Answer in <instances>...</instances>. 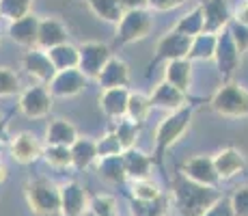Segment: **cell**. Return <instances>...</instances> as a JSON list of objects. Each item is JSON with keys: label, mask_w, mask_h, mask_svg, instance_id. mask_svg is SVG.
Instances as JSON below:
<instances>
[{"label": "cell", "mask_w": 248, "mask_h": 216, "mask_svg": "<svg viewBox=\"0 0 248 216\" xmlns=\"http://www.w3.org/2000/svg\"><path fill=\"white\" fill-rule=\"evenodd\" d=\"M220 197L222 193H218V188L197 184L184 173H177L173 180V201L181 216H203Z\"/></svg>", "instance_id": "1"}, {"label": "cell", "mask_w": 248, "mask_h": 216, "mask_svg": "<svg viewBox=\"0 0 248 216\" xmlns=\"http://www.w3.org/2000/svg\"><path fill=\"white\" fill-rule=\"evenodd\" d=\"M192 113H194L192 106H184V108L175 110V113H170L164 121H160L158 130H155V151H154V158L158 165H162L164 153L169 151L186 134V130L190 128Z\"/></svg>", "instance_id": "2"}, {"label": "cell", "mask_w": 248, "mask_h": 216, "mask_svg": "<svg viewBox=\"0 0 248 216\" xmlns=\"http://www.w3.org/2000/svg\"><path fill=\"white\" fill-rule=\"evenodd\" d=\"M209 106L216 115L227 119L248 117V91L235 83H227L214 93Z\"/></svg>", "instance_id": "3"}, {"label": "cell", "mask_w": 248, "mask_h": 216, "mask_svg": "<svg viewBox=\"0 0 248 216\" xmlns=\"http://www.w3.org/2000/svg\"><path fill=\"white\" fill-rule=\"evenodd\" d=\"M26 199L37 216H54L61 212V188L47 180H32L26 184Z\"/></svg>", "instance_id": "4"}, {"label": "cell", "mask_w": 248, "mask_h": 216, "mask_svg": "<svg viewBox=\"0 0 248 216\" xmlns=\"http://www.w3.org/2000/svg\"><path fill=\"white\" fill-rule=\"evenodd\" d=\"M154 28V20L145 9H132L125 11L121 17V22L117 24V37H114V46H127L145 39Z\"/></svg>", "instance_id": "5"}, {"label": "cell", "mask_w": 248, "mask_h": 216, "mask_svg": "<svg viewBox=\"0 0 248 216\" xmlns=\"http://www.w3.org/2000/svg\"><path fill=\"white\" fill-rule=\"evenodd\" d=\"M112 59L110 48L104 46V43L97 41H89L84 46H80V67L78 69L82 71L87 78H95L102 74V69L106 67V63Z\"/></svg>", "instance_id": "6"}, {"label": "cell", "mask_w": 248, "mask_h": 216, "mask_svg": "<svg viewBox=\"0 0 248 216\" xmlns=\"http://www.w3.org/2000/svg\"><path fill=\"white\" fill-rule=\"evenodd\" d=\"M192 39H194V37L181 35V33H177V31L166 33V35L158 41L154 63H158V61H166V63H169V61L188 59L190 48H192Z\"/></svg>", "instance_id": "7"}, {"label": "cell", "mask_w": 248, "mask_h": 216, "mask_svg": "<svg viewBox=\"0 0 248 216\" xmlns=\"http://www.w3.org/2000/svg\"><path fill=\"white\" fill-rule=\"evenodd\" d=\"M214 59H216L222 78L231 80V76L235 74L237 65H240V61H242V54H240V50H237L235 41H233L229 26L222 33H218V48H216V56H214Z\"/></svg>", "instance_id": "8"}, {"label": "cell", "mask_w": 248, "mask_h": 216, "mask_svg": "<svg viewBox=\"0 0 248 216\" xmlns=\"http://www.w3.org/2000/svg\"><path fill=\"white\" fill-rule=\"evenodd\" d=\"M52 98H54V95L50 93L47 84L31 86L28 91L22 93L20 110L26 115L28 119H41L52 110Z\"/></svg>", "instance_id": "9"}, {"label": "cell", "mask_w": 248, "mask_h": 216, "mask_svg": "<svg viewBox=\"0 0 248 216\" xmlns=\"http://www.w3.org/2000/svg\"><path fill=\"white\" fill-rule=\"evenodd\" d=\"M181 173H184L188 180L197 182V184L203 186H212V188H218L220 184V175L216 171V165H214V158L209 156H194L181 166Z\"/></svg>", "instance_id": "10"}, {"label": "cell", "mask_w": 248, "mask_h": 216, "mask_svg": "<svg viewBox=\"0 0 248 216\" xmlns=\"http://www.w3.org/2000/svg\"><path fill=\"white\" fill-rule=\"evenodd\" d=\"M24 69L39 84H50L52 80H54V76L59 74V69L52 63L47 50H41V48H32V50L24 56Z\"/></svg>", "instance_id": "11"}, {"label": "cell", "mask_w": 248, "mask_h": 216, "mask_svg": "<svg viewBox=\"0 0 248 216\" xmlns=\"http://www.w3.org/2000/svg\"><path fill=\"white\" fill-rule=\"evenodd\" d=\"M87 86V76L80 69H63L54 76L47 89L54 98H74V95L82 93Z\"/></svg>", "instance_id": "12"}, {"label": "cell", "mask_w": 248, "mask_h": 216, "mask_svg": "<svg viewBox=\"0 0 248 216\" xmlns=\"http://www.w3.org/2000/svg\"><path fill=\"white\" fill-rule=\"evenodd\" d=\"M203 17H205V31L218 35L231 24V11H229L227 0H201Z\"/></svg>", "instance_id": "13"}, {"label": "cell", "mask_w": 248, "mask_h": 216, "mask_svg": "<svg viewBox=\"0 0 248 216\" xmlns=\"http://www.w3.org/2000/svg\"><path fill=\"white\" fill-rule=\"evenodd\" d=\"M89 212L87 193L80 184L69 182L61 188V214L63 216H84Z\"/></svg>", "instance_id": "14"}, {"label": "cell", "mask_w": 248, "mask_h": 216, "mask_svg": "<svg viewBox=\"0 0 248 216\" xmlns=\"http://www.w3.org/2000/svg\"><path fill=\"white\" fill-rule=\"evenodd\" d=\"M39 24H41V20L35 16V13H28V16H24L22 20H16V22L9 24V37L24 48H37Z\"/></svg>", "instance_id": "15"}, {"label": "cell", "mask_w": 248, "mask_h": 216, "mask_svg": "<svg viewBox=\"0 0 248 216\" xmlns=\"http://www.w3.org/2000/svg\"><path fill=\"white\" fill-rule=\"evenodd\" d=\"M9 151H11L13 160L20 162V165H31V162H35L39 156H44V147L39 145V141H37L31 132L17 134L11 141V145H9Z\"/></svg>", "instance_id": "16"}, {"label": "cell", "mask_w": 248, "mask_h": 216, "mask_svg": "<svg viewBox=\"0 0 248 216\" xmlns=\"http://www.w3.org/2000/svg\"><path fill=\"white\" fill-rule=\"evenodd\" d=\"M151 106H158V108L175 113V110L188 106V95H186V91H181L164 80V83H160L155 86L154 93H151Z\"/></svg>", "instance_id": "17"}, {"label": "cell", "mask_w": 248, "mask_h": 216, "mask_svg": "<svg viewBox=\"0 0 248 216\" xmlns=\"http://www.w3.org/2000/svg\"><path fill=\"white\" fill-rule=\"evenodd\" d=\"M214 165H216L220 180H231L246 169V158L235 147H227V150H220L214 156Z\"/></svg>", "instance_id": "18"}, {"label": "cell", "mask_w": 248, "mask_h": 216, "mask_svg": "<svg viewBox=\"0 0 248 216\" xmlns=\"http://www.w3.org/2000/svg\"><path fill=\"white\" fill-rule=\"evenodd\" d=\"M130 91L127 86H119V89H104V95L99 98L102 110L112 119H121L127 115V102H130Z\"/></svg>", "instance_id": "19"}, {"label": "cell", "mask_w": 248, "mask_h": 216, "mask_svg": "<svg viewBox=\"0 0 248 216\" xmlns=\"http://www.w3.org/2000/svg\"><path fill=\"white\" fill-rule=\"evenodd\" d=\"M97 83L102 84V89H119V86L130 84V69L121 59H110L106 67L102 69V74L97 76Z\"/></svg>", "instance_id": "20"}, {"label": "cell", "mask_w": 248, "mask_h": 216, "mask_svg": "<svg viewBox=\"0 0 248 216\" xmlns=\"http://www.w3.org/2000/svg\"><path fill=\"white\" fill-rule=\"evenodd\" d=\"M67 43V31L59 20L50 17V20H41L39 24V39H37V48L41 50H52L56 46Z\"/></svg>", "instance_id": "21"}, {"label": "cell", "mask_w": 248, "mask_h": 216, "mask_svg": "<svg viewBox=\"0 0 248 216\" xmlns=\"http://www.w3.org/2000/svg\"><path fill=\"white\" fill-rule=\"evenodd\" d=\"M123 162H125V173L132 182L134 180H147L154 166V158L138 150H125L123 151Z\"/></svg>", "instance_id": "22"}, {"label": "cell", "mask_w": 248, "mask_h": 216, "mask_svg": "<svg viewBox=\"0 0 248 216\" xmlns=\"http://www.w3.org/2000/svg\"><path fill=\"white\" fill-rule=\"evenodd\" d=\"M164 80L188 93L190 83H192V61L190 59L169 61L166 63V71H164Z\"/></svg>", "instance_id": "23"}, {"label": "cell", "mask_w": 248, "mask_h": 216, "mask_svg": "<svg viewBox=\"0 0 248 216\" xmlns=\"http://www.w3.org/2000/svg\"><path fill=\"white\" fill-rule=\"evenodd\" d=\"M46 136H47V145H65V147H71L76 141H78V130H76L74 123L65 121V119H56V121L50 123Z\"/></svg>", "instance_id": "24"}, {"label": "cell", "mask_w": 248, "mask_h": 216, "mask_svg": "<svg viewBox=\"0 0 248 216\" xmlns=\"http://www.w3.org/2000/svg\"><path fill=\"white\" fill-rule=\"evenodd\" d=\"M97 173L110 184H121L127 180L125 173V162H123V153L119 156H108V158H97Z\"/></svg>", "instance_id": "25"}, {"label": "cell", "mask_w": 248, "mask_h": 216, "mask_svg": "<svg viewBox=\"0 0 248 216\" xmlns=\"http://www.w3.org/2000/svg\"><path fill=\"white\" fill-rule=\"evenodd\" d=\"M52 63L59 71L63 69H78L80 67V48H74L71 43H63V46H56L52 50H47Z\"/></svg>", "instance_id": "26"}, {"label": "cell", "mask_w": 248, "mask_h": 216, "mask_svg": "<svg viewBox=\"0 0 248 216\" xmlns=\"http://www.w3.org/2000/svg\"><path fill=\"white\" fill-rule=\"evenodd\" d=\"M216 48H218V35L212 33H201L192 39V48H190V61H212L216 56Z\"/></svg>", "instance_id": "27"}, {"label": "cell", "mask_w": 248, "mask_h": 216, "mask_svg": "<svg viewBox=\"0 0 248 216\" xmlns=\"http://www.w3.org/2000/svg\"><path fill=\"white\" fill-rule=\"evenodd\" d=\"M84 2L91 7V11L104 22H110V24H119L123 17V7L119 0H84Z\"/></svg>", "instance_id": "28"}, {"label": "cell", "mask_w": 248, "mask_h": 216, "mask_svg": "<svg viewBox=\"0 0 248 216\" xmlns=\"http://www.w3.org/2000/svg\"><path fill=\"white\" fill-rule=\"evenodd\" d=\"M71 156H74V166L78 171L91 166V162L97 158V143L89 141V138H78L71 145Z\"/></svg>", "instance_id": "29"}, {"label": "cell", "mask_w": 248, "mask_h": 216, "mask_svg": "<svg viewBox=\"0 0 248 216\" xmlns=\"http://www.w3.org/2000/svg\"><path fill=\"white\" fill-rule=\"evenodd\" d=\"M173 31L181 33V35H188V37H197L205 31V17H203V7L199 4L197 9H192L190 13H186L181 20L175 24Z\"/></svg>", "instance_id": "30"}, {"label": "cell", "mask_w": 248, "mask_h": 216, "mask_svg": "<svg viewBox=\"0 0 248 216\" xmlns=\"http://www.w3.org/2000/svg\"><path fill=\"white\" fill-rule=\"evenodd\" d=\"M44 158L47 165L56 166V169H65V166H74V156H71V147L65 145H46Z\"/></svg>", "instance_id": "31"}, {"label": "cell", "mask_w": 248, "mask_h": 216, "mask_svg": "<svg viewBox=\"0 0 248 216\" xmlns=\"http://www.w3.org/2000/svg\"><path fill=\"white\" fill-rule=\"evenodd\" d=\"M31 4L32 0H0V17L9 20V24L22 20L31 13Z\"/></svg>", "instance_id": "32"}, {"label": "cell", "mask_w": 248, "mask_h": 216, "mask_svg": "<svg viewBox=\"0 0 248 216\" xmlns=\"http://www.w3.org/2000/svg\"><path fill=\"white\" fill-rule=\"evenodd\" d=\"M151 108H154L151 106V98H147V95H142V93H132L130 102H127V119H132V121H136V123H142Z\"/></svg>", "instance_id": "33"}, {"label": "cell", "mask_w": 248, "mask_h": 216, "mask_svg": "<svg viewBox=\"0 0 248 216\" xmlns=\"http://www.w3.org/2000/svg\"><path fill=\"white\" fill-rule=\"evenodd\" d=\"M132 216H166V201L162 197L154 201L132 199Z\"/></svg>", "instance_id": "34"}, {"label": "cell", "mask_w": 248, "mask_h": 216, "mask_svg": "<svg viewBox=\"0 0 248 216\" xmlns=\"http://www.w3.org/2000/svg\"><path fill=\"white\" fill-rule=\"evenodd\" d=\"M138 132H140V123L132 121V119H121V121L117 123V128H114V134L119 136L123 150H132V147H134Z\"/></svg>", "instance_id": "35"}, {"label": "cell", "mask_w": 248, "mask_h": 216, "mask_svg": "<svg viewBox=\"0 0 248 216\" xmlns=\"http://www.w3.org/2000/svg\"><path fill=\"white\" fill-rule=\"evenodd\" d=\"M89 212L95 216H117L119 208H117V201L110 195H95L91 197L89 201Z\"/></svg>", "instance_id": "36"}, {"label": "cell", "mask_w": 248, "mask_h": 216, "mask_svg": "<svg viewBox=\"0 0 248 216\" xmlns=\"http://www.w3.org/2000/svg\"><path fill=\"white\" fill-rule=\"evenodd\" d=\"M162 193L158 188V184L147 177V180H134L132 182V199H140V201H154L160 199Z\"/></svg>", "instance_id": "37"}, {"label": "cell", "mask_w": 248, "mask_h": 216, "mask_svg": "<svg viewBox=\"0 0 248 216\" xmlns=\"http://www.w3.org/2000/svg\"><path fill=\"white\" fill-rule=\"evenodd\" d=\"M121 141H119V136L114 132L106 134V136L102 138V141H97V158H108V156H119V153H123Z\"/></svg>", "instance_id": "38"}, {"label": "cell", "mask_w": 248, "mask_h": 216, "mask_svg": "<svg viewBox=\"0 0 248 216\" xmlns=\"http://www.w3.org/2000/svg\"><path fill=\"white\" fill-rule=\"evenodd\" d=\"M20 93V80L7 67H0V98H7V95H16Z\"/></svg>", "instance_id": "39"}, {"label": "cell", "mask_w": 248, "mask_h": 216, "mask_svg": "<svg viewBox=\"0 0 248 216\" xmlns=\"http://www.w3.org/2000/svg\"><path fill=\"white\" fill-rule=\"evenodd\" d=\"M229 31H231V37H233V41H235L240 54H246L248 52V26L242 22H237V20H231Z\"/></svg>", "instance_id": "40"}, {"label": "cell", "mask_w": 248, "mask_h": 216, "mask_svg": "<svg viewBox=\"0 0 248 216\" xmlns=\"http://www.w3.org/2000/svg\"><path fill=\"white\" fill-rule=\"evenodd\" d=\"M231 203L235 210V216H248V186H242L233 193Z\"/></svg>", "instance_id": "41"}, {"label": "cell", "mask_w": 248, "mask_h": 216, "mask_svg": "<svg viewBox=\"0 0 248 216\" xmlns=\"http://www.w3.org/2000/svg\"><path fill=\"white\" fill-rule=\"evenodd\" d=\"M203 216H235V210H233V203H231V197H220V199H218Z\"/></svg>", "instance_id": "42"}, {"label": "cell", "mask_w": 248, "mask_h": 216, "mask_svg": "<svg viewBox=\"0 0 248 216\" xmlns=\"http://www.w3.org/2000/svg\"><path fill=\"white\" fill-rule=\"evenodd\" d=\"M186 0H149V7L155 9V11H170V9L184 4Z\"/></svg>", "instance_id": "43"}, {"label": "cell", "mask_w": 248, "mask_h": 216, "mask_svg": "<svg viewBox=\"0 0 248 216\" xmlns=\"http://www.w3.org/2000/svg\"><path fill=\"white\" fill-rule=\"evenodd\" d=\"M123 11H132V9H145L149 7V0H119Z\"/></svg>", "instance_id": "44"}, {"label": "cell", "mask_w": 248, "mask_h": 216, "mask_svg": "<svg viewBox=\"0 0 248 216\" xmlns=\"http://www.w3.org/2000/svg\"><path fill=\"white\" fill-rule=\"evenodd\" d=\"M233 20H237V22H242V24H246V26H248V0L242 4L240 9H237V13H235V17H233Z\"/></svg>", "instance_id": "45"}, {"label": "cell", "mask_w": 248, "mask_h": 216, "mask_svg": "<svg viewBox=\"0 0 248 216\" xmlns=\"http://www.w3.org/2000/svg\"><path fill=\"white\" fill-rule=\"evenodd\" d=\"M4 180H7V166H4L2 162H0V184H2Z\"/></svg>", "instance_id": "46"}, {"label": "cell", "mask_w": 248, "mask_h": 216, "mask_svg": "<svg viewBox=\"0 0 248 216\" xmlns=\"http://www.w3.org/2000/svg\"><path fill=\"white\" fill-rule=\"evenodd\" d=\"M2 150H4V143H0V153H2Z\"/></svg>", "instance_id": "47"}, {"label": "cell", "mask_w": 248, "mask_h": 216, "mask_svg": "<svg viewBox=\"0 0 248 216\" xmlns=\"http://www.w3.org/2000/svg\"><path fill=\"white\" fill-rule=\"evenodd\" d=\"M84 216H95V214H91V212H87V214H84Z\"/></svg>", "instance_id": "48"}]
</instances>
